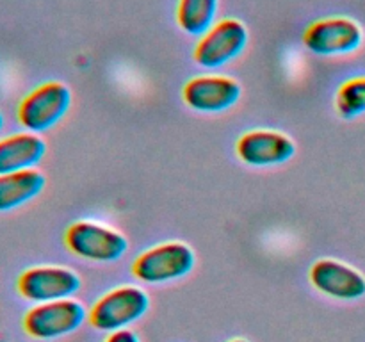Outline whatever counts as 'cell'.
<instances>
[{
	"mask_svg": "<svg viewBox=\"0 0 365 342\" xmlns=\"http://www.w3.org/2000/svg\"><path fill=\"white\" fill-rule=\"evenodd\" d=\"M71 105V91L57 81L43 82L21 98L16 118L27 132L41 134L56 127Z\"/></svg>",
	"mask_w": 365,
	"mask_h": 342,
	"instance_id": "cell-1",
	"label": "cell"
},
{
	"mask_svg": "<svg viewBox=\"0 0 365 342\" xmlns=\"http://www.w3.org/2000/svg\"><path fill=\"white\" fill-rule=\"evenodd\" d=\"M195 252L180 241L152 246L132 262V274L143 284H168L187 276L195 267Z\"/></svg>",
	"mask_w": 365,
	"mask_h": 342,
	"instance_id": "cell-2",
	"label": "cell"
},
{
	"mask_svg": "<svg viewBox=\"0 0 365 342\" xmlns=\"http://www.w3.org/2000/svg\"><path fill=\"white\" fill-rule=\"evenodd\" d=\"M150 309V296L138 285H120L106 292L88 314L93 328L98 331L123 330L141 319Z\"/></svg>",
	"mask_w": 365,
	"mask_h": 342,
	"instance_id": "cell-3",
	"label": "cell"
},
{
	"mask_svg": "<svg viewBox=\"0 0 365 342\" xmlns=\"http://www.w3.org/2000/svg\"><path fill=\"white\" fill-rule=\"evenodd\" d=\"M64 242L75 256L100 264L116 262L128 249V241L121 232L88 219L71 223Z\"/></svg>",
	"mask_w": 365,
	"mask_h": 342,
	"instance_id": "cell-4",
	"label": "cell"
},
{
	"mask_svg": "<svg viewBox=\"0 0 365 342\" xmlns=\"http://www.w3.org/2000/svg\"><path fill=\"white\" fill-rule=\"evenodd\" d=\"M88 314L86 306L73 298L38 303L24 316V330L38 341H53L77 331Z\"/></svg>",
	"mask_w": 365,
	"mask_h": 342,
	"instance_id": "cell-5",
	"label": "cell"
},
{
	"mask_svg": "<svg viewBox=\"0 0 365 342\" xmlns=\"http://www.w3.org/2000/svg\"><path fill=\"white\" fill-rule=\"evenodd\" d=\"M248 45V28L237 18H221L196 41L192 57L198 66L214 70L232 63Z\"/></svg>",
	"mask_w": 365,
	"mask_h": 342,
	"instance_id": "cell-6",
	"label": "cell"
},
{
	"mask_svg": "<svg viewBox=\"0 0 365 342\" xmlns=\"http://www.w3.org/2000/svg\"><path fill=\"white\" fill-rule=\"evenodd\" d=\"M364 43V28L356 20L342 14L312 21L303 32V45L316 56H344L359 50Z\"/></svg>",
	"mask_w": 365,
	"mask_h": 342,
	"instance_id": "cell-7",
	"label": "cell"
},
{
	"mask_svg": "<svg viewBox=\"0 0 365 342\" xmlns=\"http://www.w3.org/2000/svg\"><path fill=\"white\" fill-rule=\"evenodd\" d=\"M81 287V276L73 269L61 266L29 267L16 280V289L21 298L36 305L73 298Z\"/></svg>",
	"mask_w": 365,
	"mask_h": 342,
	"instance_id": "cell-8",
	"label": "cell"
},
{
	"mask_svg": "<svg viewBox=\"0 0 365 342\" xmlns=\"http://www.w3.org/2000/svg\"><path fill=\"white\" fill-rule=\"evenodd\" d=\"M241 84L227 75H198L182 88V98L192 110L216 114L234 107L241 98Z\"/></svg>",
	"mask_w": 365,
	"mask_h": 342,
	"instance_id": "cell-9",
	"label": "cell"
},
{
	"mask_svg": "<svg viewBox=\"0 0 365 342\" xmlns=\"http://www.w3.org/2000/svg\"><path fill=\"white\" fill-rule=\"evenodd\" d=\"M235 152L248 166L269 167L291 160L296 153V145L284 132L255 128L237 139Z\"/></svg>",
	"mask_w": 365,
	"mask_h": 342,
	"instance_id": "cell-10",
	"label": "cell"
},
{
	"mask_svg": "<svg viewBox=\"0 0 365 342\" xmlns=\"http://www.w3.org/2000/svg\"><path fill=\"white\" fill-rule=\"evenodd\" d=\"M314 289L324 296L353 301L365 296V276L355 267L335 259H319L309 271Z\"/></svg>",
	"mask_w": 365,
	"mask_h": 342,
	"instance_id": "cell-11",
	"label": "cell"
},
{
	"mask_svg": "<svg viewBox=\"0 0 365 342\" xmlns=\"http://www.w3.org/2000/svg\"><path fill=\"white\" fill-rule=\"evenodd\" d=\"M46 152L45 139L34 132H18L0 139V175L34 170Z\"/></svg>",
	"mask_w": 365,
	"mask_h": 342,
	"instance_id": "cell-12",
	"label": "cell"
},
{
	"mask_svg": "<svg viewBox=\"0 0 365 342\" xmlns=\"http://www.w3.org/2000/svg\"><path fill=\"white\" fill-rule=\"evenodd\" d=\"M45 182L38 170L0 175V212H9L34 200L43 191Z\"/></svg>",
	"mask_w": 365,
	"mask_h": 342,
	"instance_id": "cell-13",
	"label": "cell"
},
{
	"mask_svg": "<svg viewBox=\"0 0 365 342\" xmlns=\"http://www.w3.org/2000/svg\"><path fill=\"white\" fill-rule=\"evenodd\" d=\"M220 0H178L177 24L185 34L202 36L207 28L216 24Z\"/></svg>",
	"mask_w": 365,
	"mask_h": 342,
	"instance_id": "cell-14",
	"label": "cell"
},
{
	"mask_svg": "<svg viewBox=\"0 0 365 342\" xmlns=\"http://www.w3.org/2000/svg\"><path fill=\"white\" fill-rule=\"evenodd\" d=\"M335 109L346 120L365 113V75L342 82L335 95Z\"/></svg>",
	"mask_w": 365,
	"mask_h": 342,
	"instance_id": "cell-15",
	"label": "cell"
},
{
	"mask_svg": "<svg viewBox=\"0 0 365 342\" xmlns=\"http://www.w3.org/2000/svg\"><path fill=\"white\" fill-rule=\"evenodd\" d=\"M103 342H141L139 335L135 331L123 328V330L113 331V333L107 335V338Z\"/></svg>",
	"mask_w": 365,
	"mask_h": 342,
	"instance_id": "cell-16",
	"label": "cell"
},
{
	"mask_svg": "<svg viewBox=\"0 0 365 342\" xmlns=\"http://www.w3.org/2000/svg\"><path fill=\"white\" fill-rule=\"evenodd\" d=\"M4 128V114H2V110H0V130H2Z\"/></svg>",
	"mask_w": 365,
	"mask_h": 342,
	"instance_id": "cell-17",
	"label": "cell"
},
{
	"mask_svg": "<svg viewBox=\"0 0 365 342\" xmlns=\"http://www.w3.org/2000/svg\"><path fill=\"white\" fill-rule=\"evenodd\" d=\"M230 342H248V341H246V338H234V341Z\"/></svg>",
	"mask_w": 365,
	"mask_h": 342,
	"instance_id": "cell-18",
	"label": "cell"
}]
</instances>
